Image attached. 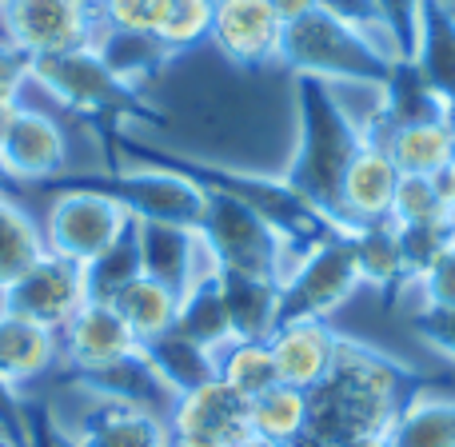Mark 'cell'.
I'll use <instances>...</instances> for the list:
<instances>
[{"label": "cell", "mask_w": 455, "mask_h": 447, "mask_svg": "<svg viewBox=\"0 0 455 447\" xmlns=\"http://www.w3.org/2000/svg\"><path fill=\"white\" fill-rule=\"evenodd\" d=\"M416 392V368L344 336L331 371L307 392V427L291 447H384Z\"/></svg>", "instance_id": "1"}, {"label": "cell", "mask_w": 455, "mask_h": 447, "mask_svg": "<svg viewBox=\"0 0 455 447\" xmlns=\"http://www.w3.org/2000/svg\"><path fill=\"white\" fill-rule=\"evenodd\" d=\"M100 136H104V148L136 160L140 168H164V172H176V176H184V180H192L204 196H228V200H240V204L256 208V212L280 232L283 248H288V267L296 264L307 248L328 240V235H347L344 224H336L331 216H323L320 208H312L283 176H256V172H240V168L216 164V160H196V156H184V152H172V148H156V144H144V140H136V136H128L124 128H104Z\"/></svg>", "instance_id": "2"}, {"label": "cell", "mask_w": 455, "mask_h": 447, "mask_svg": "<svg viewBox=\"0 0 455 447\" xmlns=\"http://www.w3.org/2000/svg\"><path fill=\"white\" fill-rule=\"evenodd\" d=\"M291 88H296L299 140L288 168H283V180L312 208H320L323 216L344 224L339 220V188H344L347 164L363 148V128L344 108V100L331 92L328 80L291 76Z\"/></svg>", "instance_id": "3"}, {"label": "cell", "mask_w": 455, "mask_h": 447, "mask_svg": "<svg viewBox=\"0 0 455 447\" xmlns=\"http://www.w3.org/2000/svg\"><path fill=\"white\" fill-rule=\"evenodd\" d=\"M32 84L48 92L60 108L92 124L96 132L104 128H164L168 112L144 96L140 84L124 80L100 48H68L52 56H32Z\"/></svg>", "instance_id": "4"}, {"label": "cell", "mask_w": 455, "mask_h": 447, "mask_svg": "<svg viewBox=\"0 0 455 447\" xmlns=\"http://www.w3.org/2000/svg\"><path fill=\"white\" fill-rule=\"evenodd\" d=\"M395 56L379 44L376 36L344 24L339 16L315 12L299 16V20L283 24V40H280V64L291 76H315V80H344V84H363V88H379L392 72Z\"/></svg>", "instance_id": "5"}, {"label": "cell", "mask_w": 455, "mask_h": 447, "mask_svg": "<svg viewBox=\"0 0 455 447\" xmlns=\"http://www.w3.org/2000/svg\"><path fill=\"white\" fill-rule=\"evenodd\" d=\"M48 192H96L120 204L132 220L200 227L208 196L192 180L164 168H108V172H64L48 180Z\"/></svg>", "instance_id": "6"}, {"label": "cell", "mask_w": 455, "mask_h": 447, "mask_svg": "<svg viewBox=\"0 0 455 447\" xmlns=\"http://www.w3.org/2000/svg\"><path fill=\"white\" fill-rule=\"evenodd\" d=\"M200 248L220 272H248L280 280L288 272V248L280 232L256 212L228 196H208L204 220L196 227Z\"/></svg>", "instance_id": "7"}, {"label": "cell", "mask_w": 455, "mask_h": 447, "mask_svg": "<svg viewBox=\"0 0 455 447\" xmlns=\"http://www.w3.org/2000/svg\"><path fill=\"white\" fill-rule=\"evenodd\" d=\"M360 267L347 235H328L307 248L280 280V323L331 320L360 291Z\"/></svg>", "instance_id": "8"}, {"label": "cell", "mask_w": 455, "mask_h": 447, "mask_svg": "<svg viewBox=\"0 0 455 447\" xmlns=\"http://www.w3.org/2000/svg\"><path fill=\"white\" fill-rule=\"evenodd\" d=\"M4 40L24 56L96 48L108 32L100 0H0Z\"/></svg>", "instance_id": "9"}, {"label": "cell", "mask_w": 455, "mask_h": 447, "mask_svg": "<svg viewBox=\"0 0 455 447\" xmlns=\"http://www.w3.org/2000/svg\"><path fill=\"white\" fill-rule=\"evenodd\" d=\"M88 304L84 264L68 256H56L44 248V256L32 267H24L4 291H0V312L24 315L32 323H44L52 331H64V323Z\"/></svg>", "instance_id": "10"}, {"label": "cell", "mask_w": 455, "mask_h": 447, "mask_svg": "<svg viewBox=\"0 0 455 447\" xmlns=\"http://www.w3.org/2000/svg\"><path fill=\"white\" fill-rule=\"evenodd\" d=\"M128 227H132V216L96 192H56L40 232H44L48 251L88 264L104 248H112Z\"/></svg>", "instance_id": "11"}, {"label": "cell", "mask_w": 455, "mask_h": 447, "mask_svg": "<svg viewBox=\"0 0 455 447\" xmlns=\"http://www.w3.org/2000/svg\"><path fill=\"white\" fill-rule=\"evenodd\" d=\"M0 172L8 180L48 184L68 172V136L48 112L16 104L0 116Z\"/></svg>", "instance_id": "12"}, {"label": "cell", "mask_w": 455, "mask_h": 447, "mask_svg": "<svg viewBox=\"0 0 455 447\" xmlns=\"http://www.w3.org/2000/svg\"><path fill=\"white\" fill-rule=\"evenodd\" d=\"M168 432H172V447H243L251 440L248 400L212 379L172 403Z\"/></svg>", "instance_id": "13"}, {"label": "cell", "mask_w": 455, "mask_h": 447, "mask_svg": "<svg viewBox=\"0 0 455 447\" xmlns=\"http://www.w3.org/2000/svg\"><path fill=\"white\" fill-rule=\"evenodd\" d=\"M208 40L220 48L228 64L264 68V64H280L283 20L272 0H216Z\"/></svg>", "instance_id": "14"}, {"label": "cell", "mask_w": 455, "mask_h": 447, "mask_svg": "<svg viewBox=\"0 0 455 447\" xmlns=\"http://www.w3.org/2000/svg\"><path fill=\"white\" fill-rule=\"evenodd\" d=\"M136 352H140V339L132 336V328L120 320L112 304L88 299L60 331V360L68 363V371H100Z\"/></svg>", "instance_id": "15"}, {"label": "cell", "mask_w": 455, "mask_h": 447, "mask_svg": "<svg viewBox=\"0 0 455 447\" xmlns=\"http://www.w3.org/2000/svg\"><path fill=\"white\" fill-rule=\"evenodd\" d=\"M267 344H272L280 384L299 387V392H312V387L331 371L344 336H339L328 320H299V323H280Z\"/></svg>", "instance_id": "16"}, {"label": "cell", "mask_w": 455, "mask_h": 447, "mask_svg": "<svg viewBox=\"0 0 455 447\" xmlns=\"http://www.w3.org/2000/svg\"><path fill=\"white\" fill-rule=\"evenodd\" d=\"M68 435L72 447H172L168 419L132 403H104L96 400L88 416Z\"/></svg>", "instance_id": "17"}, {"label": "cell", "mask_w": 455, "mask_h": 447, "mask_svg": "<svg viewBox=\"0 0 455 447\" xmlns=\"http://www.w3.org/2000/svg\"><path fill=\"white\" fill-rule=\"evenodd\" d=\"M395 184H400V168L392 164L384 148L363 144L355 152V160L347 164L344 188H339V220L352 232L355 224H371V220H392V200H395Z\"/></svg>", "instance_id": "18"}, {"label": "cell", "mask_w": 455, "mask_h": 447, "mask_svg": "<svg viewBox=\"0 0 455 447\" xmlns=\"http://www.w3.org/2000/svg\"><path fill=\"white\" fill-rule=\"evenodd\" d=\"M132 227H136V243H140L144 275L160 280L164 288H172L176 296H180L192 283V275L208 264L196 227L156 224V220H132Z\"/></svg>", "instance_id": "19"}, {"label": "cell", "mask_w": 455, "mask_h": 447, "mask_svg": "<svg viewBox=\"0 0 455 447\" xmlns=\"http://www.w3.org/2000/svg\"><path fill=\"white\" fill-rule=\"evenodd\" d=\"M216 275H220L232 344L272 339L280 328V280L248 272H220V267H216Z\"/></svg>", "instance_id": "20"}, {"label": "cell", "mask_w": 455, "mask_h": 447, "mask_svg": "<svg viewBox=\"0 0 455 447\" xmlns=\"http://www.w3.org/2000/svg\"><path fill=\"white\" fill-rule=\"evenodd\" d=\"M72 384L84 395L104 403H132V408H148L156 416H168L176 395L156 379V371L144 363V355H128L120 363H108L100 371H72Z\"/></svg>", "instance_id": "21"}, {"label": "cell", "mask_w": 455, "mask_h": 447, "mask_svg": "<svg viewBox=\"0 0 455 447\" xmlns=\"http://www.w3.org/2000/svg\"><path fill=\"white\" fill-rule=\"evenodd\" d=\"M347 248H352V256H355L363 288H376L387 304H395V299L408 291L403 251H400V227H395V220L355 224L352 232H347Z\"/></svg>", "instance_id": "22"}, {"label": "cell", "mask_w": 455, "mask_h": 447, "mask_svg": "<svg viewBox=\"0 0 455 447\" xmlns=\"http://www.w3.org/2000/svg\"><path fill=\"white\" fill-rule=\"evenodd\" d=\"M60 360V331L32 323L24 315L0 312V376L20 392Z\"/></svg>", "instance_id": "23"}, {"label": "cell", "mask_w": 455, "mask_h": 447, "mask_svg": "<svg viewBox=\"0 0 455 447\" xmlns=\"http://www.w3.org/2000/svg\"><path fill=\"white\" fill-rule=\"evenodd\" d=\"M176 336L192 339V344L208 347V352H224L232 344V331H228V307H224V291H220V275H216L212 259L192 275V283L180 291V304H176Z\"/></svg>", "instance_id": "24"}, {"label": "cell", "mask_w": 455, "mask_h": 447, "mask_svg": "<svg viewBox=\"0 0 455 447\" xmlns=\"http://www.w3.org/2000/svg\"><path fill=\"white\" fill-rule=\"evenodd\" d=\"M140 355L176 400L196 392V387H204V384H212V379H220V360H216V352L176 336V331L140 344Z\"/></svg>", "instance_id": "25"}, {"label": "cell", "mask_w": 455, "mask_h": 447, "mask_svg": "<svg viewBox=\"0 0 455 447\" xmlns=\"http://www.w3.org/2000/svg\"><path fill=\"white\" fill-rule=\"evenodd\" d=\"M376 108L384 112L387 120H392L395 128L403 124H427V120H451L448 104H443V96L432 88V80L419 72L416 60H400L395 56L392 60V72H387V80L376 88Z\"/></svg>", "instance_id": "26"}, {"label": "cell", "mask_w": 455, "mask_h": 447, "mask_svg": "<svg viewBox=\"0 0 455 447\" xmlns=\"http://www.w3.org/2000/svg\"><path fill=\"white\" fill-rule=\"evenodd\" d=\"M411 60L432 80V88L443 96V104H448L455 120V4H448V0H424L419 48Z\"/></svg>", "instance_id": "27"}, {"label": "cell", "mask_w": 455, "mask_h": 447, "mask_svg": "<svg viewBox=\"0 0 455 447\" xmlns=\"http://www.w3.org/2000/svg\"><path fill=\"white\" fill-rule=\"evenodd\" d=\"M387 447H455V400L419 387L387 427Z\"/></svg>", "instance_id": "28"}, {"label": "cell", "mask_w": 455, "mask_h": 447, "mask_svg": "<svg viewBox=\"0 0 455 447\" xmlns=\"http://www.w3.org/2000/svg\"><path fill=\"white\" fill-rule=\"evenodd\" d=\"M176 304H180V296H176L172 288H164L160 280H152V275H136V280L112 299V307L120 312V320L132 328V336L140 339V344L172 331Z\"/></svg>", "instance_id": "29"}, {"label": "cell", "mask_w": 455, "mask_h": 447, "mask_svg": "<svg viewBox=\"0 0 455 447\" xmlns=\"http://www.w3.org/2000/svg\"><path fill=\"white\" fill-rule=\"evenodd\" d=\"M387 156L403 176H435L451 164V120L403 124L387 140Z\"/></svg>", "instance_id": "30"}, {"label": "cell", "mask_w": 455, "mask_h": 447, "mask_svg": "<svg viewBox=\"0 0 455 447\" xmlns=\"http://www.w3.org/2000/svg\"><path fill=\"white\" fill-rule=\"evenodd\" d=\"M248 419H251V435L256 440L291 447L307 427V392L275 384L272 392L256 395L248 403Z\"/></svg>", "instance_id": "31"}, {"label": "cell", "mask_w": 455, "mask_h": 447, "mask_svg": "<svg viewBox=\"0 0 455 447\" xmlns=\"http://www.w3.org/2000/svg\"><path fill=\"white\" fill-rule=\"evenodd\" d=\"M44 256V232L20 204L0 192V291Z\"/></svg>", "instance_id": "32"}, {"label": "cell", "mask_w": 455, "mask_h": 447, "mask_svg": "<svg viewBox=\"0 0 455 447\" xmlns=\"http://www.w3.org/2000/svg\"><path fill=\"white\" fill-rule=\"evenodd\" d=\"M144 275V264H140V243H136V227H128L112 248H104L96 259L84 264V288H88V299L92 304H112L128 283Z\"/></svg>", "instance_id": "33"}, {"label": "cell", "mask_w": 455, "mask_h": 447, "mask_svg": "<svg viewBox=\"0 0 455 447\" xmlns=\"http://www.w3.org/2000/svg\"><path fill=\"white\" fill-rule=\"evenodd\" d=\"M216 360H220V384H228L248 403L280 384L275 355H272L267 339H256V344H228L224 352H216Z\"/></svg>", "instance_id": "34"}, {"label": "cell", "mask_w": 455, "mask_h": 447, "mask_svg": "<svg viewBox=\"0 0 455 447\" xmlns=\"http://www.w3.org/2000/svg\"><path fill=\"white\" fill-rule=\"evenodd\" d=\"M96 48H100L104 60L124 80H132V84H144V80L156 76V72L172 60V52H168L156 36H140V32H112L108 28Z\"/></svg>", "instance_id": "35"}, {"label": "cell", "mask_w": 455, "mask_h": 447, "mask_svg": "<svg viewBox=\"0 0 455 447\" xmlns=\"http://www.w3.org/2000/svg\"><path fill=\"white\" fill-rule=\"evenodd\" d=\"M400 227V251H403V275L408 288H416L432 264L455 243V216L443 220H427V224H395Z\"/></svg>", "instance_id": "36"}, {"label": "cell", "mask_w": 455, "mask_h": 447, "mask_svg": "<svg viewBox=\"0 0 455 447\" xmlns=\"http://www.w3.org/2000/svg\"><path fill=\"white\" fill-rule=\"evenodd\" d=\"M216 0H164V12L156 24V40L168 52H188L200 40H208Z\"/></svg>", "instance_id": "37"}, {"label": "cell", "mask_w": 455, "mask_h": 447, "mask_svg": "<svg viewBox=\"0 0 455 447\" xmlns=\"http://www.w3.org/2000/svg\"><path fill=\"white\" fill-rule=\"evenodd\" d=\"M379 32L392 56L411 60L419 48V24H424V0H376Z\"/></svg>", "instance_id": "38"}, {"label": "cell", "mask_w": 455, "mask_h": 447, "mask_svg": "<svg viewBox=\"0 0 455 447\" xmlns=\"http://www.w3.org/2000/svg\"><path fill=\"white\" fill-rule=\"evenodd\" d=\"M443 216H451V212L443 208L432 176H403L400 172L395 200H392V220L395 224H427V220H443Z\"/></svg>", "instance_id": "39"}, {"label": "cell", "mask_w": 455, "mask_h": 447, "mask_svg": "<svg viewBox=\"0 0 455 447\" xmlns=\"http://www.w3.org/2000/svg\"><path fill=\"white\" fill-rule=\"evenodd\" d=\"M104 24L112 32H140V36H156L164 0H100Z\"/></svg>", "instance_id": "40"}, {"label": "cell", "mask_w": 455, "mask_h": 447, "mask_svg": "<svg viewBox=\"0 0 455 447\" xmlns=\"http://www.w3.org/2000/svg\"><path fill=\"white\" fill-rule=\"evenodd\" d=\"M411 331L424 347H432V352H440L443 360L455 363V307L419 304L411 312Z\"/></svg>", "instance_id": "41"}, {"label": "cell", "mask_w": 455, "mask_h": 447, "mask_svg": "<svg viewBox=\"0 0 455 447\" xmlns=\"http://www.w3.org/2000/svg\"><path fill=\"white\" fill-rule=\"evenodd\" d=\"M32 56H24L16 44L0 40V116L20 104V92L32 84Z\"/></svg>", "instance_id": "42"}, {"label": "cell", "mask_w": 455, "mask_h": 447, "mask_svg": "<svg viewBox=\"0 0 455 447\" xmlns=\"http://www.w3.org/2000/svg\"><path fill=\"white\" fill-rule=\"evenodd\" d=\"M424 291V304L432 307H455V243L432 264V272L416 283Z\"/></svg>", "instance_id": "43"}, {"label": "cell", "mask_w": 455, "mask_h": 447, "mask_svg": "<svg viewBox=\"0 0 455 447\" xmlns=\"http://www.w3.org/2000/svg\"><path fill=\"white\" fill-rule=\"evenodd\" d=\"M0 435H8L16 447H28V419H24V400L4 376H0Z\"/></svg>", "instance_id": "44"}, {"label": "cell", "mask_w": 455, "mask_h": 447, "mask_svg": "<svg viewBox=\"0 0 455 447\" xmlns=\"http://www.w3.org/2000/svg\"><path fill=\"white\" fill-rule=\"evenodd\" d=\"M24 419H28V447H72L48 403H24Z\"/></svg>", "instance_id": "45"}, {"label": "cell", "mask_w": 455, "mask_h": 447, "mask_svg": "<svg viewBox=\"0 0 455 447\" xmlns=\"http://www.w3.org/2000/svg\"><path fill=\"white\" fill-rule=\"evenodd\" d=\"M272 4H275V12H280V20L291 24V20H299V16L315 12V8H320V0H272Z\"/></svg>", "instance_id": "46"}, {"label": "cell", "mask_w": 455, "mask_h": 447, "mask_svg": "<svg viewBox=\"0 0 455 447\" xmlns=\"http://www.w3.org/2000/svg\"><path fill=\"white\" fill-rule=\"evenodd\" d=\"M432 180H435V192H440L443 208H448V212L455 216V164H448L443 172H435Z\"/></svg>", "instance_id": "47"}, {"label": "cell", "mask_w": 455, "mask_h": 447, "mask_svg": "<svg viewBox=\"0 0 455 447\" xmlns=\"http://www.w3.org/2000/svg\"><path fill=\"white\" fill-rule=\"evenodd\" d=\"M243 447H280V443H267V440H256V435H251V440L243 443Z\"/></svg>", "instance_id": "48"}, {"label": "cell", "mask_w": 455, "mask_h": 447, "mask_svg": "<svg viewBox=\"0 0 455 447\" xmlns=\"http://www.w3.org/2000/svg\"><path fill=\"white\" fill-rule=\"evenodd\" d=\"M451 164H455V120H451Z\"/></svg>", "instance_id": "49"}, {"label": "cell", "mask_w": 455, "mask_h": 447, "mask_svg": "<svg viewBox=\"0 0 455 447\" xmlns=\"http://www.w3.org/2000/svg\"><path fill=\"white\" fill-rule=\"evenodd\" d=\"M0 447H16L12 440H8V435H0Z\"/></svg>", "instance_id": "50"}, {"label": "cell", "mask_w": 455, "mask_h": 447, "mask_svg": "<svg viewBox=\"0 0 455 447\" xmlns=\"http://www.w3.org/2000/svg\"><path fill=\"white\" fill-rule=\"evenodd\" d=\"M384 447H387V443H384Z\"/></svg>", "instance_id": "51"}]
</instances>
